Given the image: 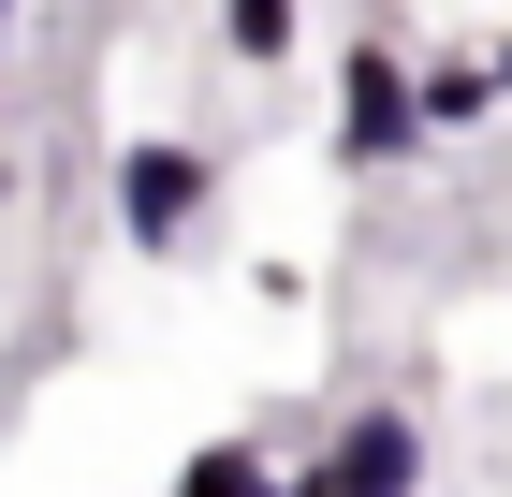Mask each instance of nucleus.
I'll return each mask as SVG.
<instances>
[{"label":"nucleus","instance_id":"39448f33","mask_svg":"<svg viewBox=\"0 0 512 497\" xmlns=\"http://www.w3.org/2000/svg\"><path fill=\"white\" fill-rule=\"evenodd\" d=\"M205 30H220V59H249V74H278V59L308 44V0H205Z\"/></svg>","mask_w":512,"mask_h":497},{"label":"nucleus","instance_id":"20e7f679","mask_svg":"<svg viewBox=\"0 0 512 497\" xmlns=\"http://www.w3.org/2000/svg\"><path fill=\"white\" fill-rule=\"evenodd\" d=\"M410 117H425V147H454V132L498 117V74L483 59H410Z\"/></svg>","mask_w":512,"mask_h":497},{"label":"nucleus","instance_id":"6e6552de","mask_svg":"<svg viewBox=\"0 0 512 497\" xmlns=\"http://www.w3.org/2000/svg\"><path fill=\"white\" fill-rule=\"evenodd\" d=\"M0 30H15V0H0Z\"/></svg>","mask_w":512,"mask_h":497},{"label":"nucleus","instance_id":"423d86ee","mask_svg":"<svg viewBox=\"0 0 512 497\" xmlns=\"http://www.w3.org/2000/svg\"><path fill=\"white\" fill-rule=\"evenodd\" d=\"M176 497H278V454L264 439H205V454H176Z\"/></svg>","mask_w":512,"mask_h":497},{"label":"nucleus","instance_id":"f257e3e1","mask_svg":"<svg viewBox=\"0 0 512 497\" xmlns=\"http://www.w3.org/2000/svg\"><path fill=\"white\" fill-rule=\"evenodd\" d=\"M103 220H118L147 264H176V249L220 220V147H205V132H118V161H103Z\"/></svg>","mask_w":512,"mask_h":497},{"label":"nucleus","instance_id":"0eeeda50","mask_svg":"<svg viewBox=\"0 0 512 497\" xmlns=\"http://www.w3.org/2000/svg\"><path fill=\"white\" fill-rule=\"evenodd\" d=\"M483 74H498V103H512V30H498V44H483Z\"/></svg>","mask_w":512,"mask_h":497},{"label":"nucleus","instance_id":"f03ea898","mask_svg":"<svg viewBox=\"0 0 512 497\" xmlns=\"http://www.w3.org/2000/svg\"><path fill=\"white\" fill-rule=\"evenodd\" d=\"M337 176H410L425 161V117H410V59H395L381 30H352V59H337Z\"/></svg>","mask_w":512,"mask_h":497},{"label":"nucleus","instance_id":"7ed1b4c3","mask_svg":"<svg viewBox=\"0 0 512 497\" xmlns=\"http://www.w3.org/2000/svg\"><path fill=\"white\" fill-rule=\"evenodd\" d=\"M278 497H425V424L395 410V395H366V410L322 424L308 468H278Z\"/></svg>","mask_w":512,"mask_h":497}]
</instances>
